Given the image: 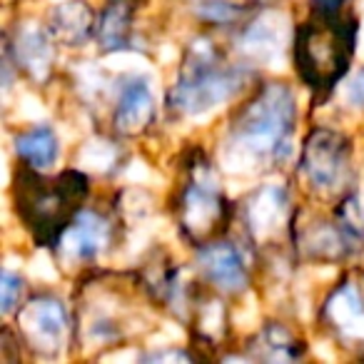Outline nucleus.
<instances>
[{"label": "nucleus", "instance_id": "0eeeda50", "mask_svg": "<svg viewBox=\"0 0 364 364\" xmlns=\"http://www.w3.org/2000/svg\"><path fill=\"white\" fill-rule=\"evenodd\" d=\"M65 332L68 312L58 297H36L18 312V334L36 349H55Z\"/></svg>", "mask_w": 364, "mask_h": 364}, {"label": "nucleus", "instance_id": "1a4fd4ad", "mask_svg": "<svg viewBox=\"0 0 364 364\" xmlns=\"http://www.w3.org/2000/svg\"><path fill=\"white\" fill-rule=\"evenodd\" d=\"M198 259L205 277L218 289H223V292H240L247 284V264H245L242 252L232 242L215 240V242L200 247Z\"/></svg>", "mask_w": 364, "mask_h": 364}, {"label": "nucleus", "instance_id": "4468645a", "mask_svg": "<svg viewBox=\"0 0 364 364\" xmlns=\"http://www.w3.org/2000/svg\"><path fill=\"white\" fill-rule=\"evenodd\" d=\"M16 152L26 165L48 170L55 165L58 155H60V140H58L53 127L38 125L16 137Z\"/></svg>", "mask_w": 364, "mask_h": 364}, {"label": "nucleus", "instance_id": "423d86ee", "mask_svg": "<svg viewBox=\"0 0 364 364\" xmlns=\"http://www.w3.org/2000/svg\"><path fill=\"white\" fill-rule=\"evenodd\" d=\"M349 155H352V145L342 132L329 130V127H314L304 137L299 172L312 190L332 193L347 177Z\"/></svg>", "mask_w": 364, "mask_h": 364}, {"label": "nucleus", "instance_id": "6ab92c4d", "mask_svg": "<svg viewBox=\"0 0 364 364\" xmlns=\"http://www.w3.org/2000/svg\"><path fill=\"white\" fill-rule=\"evenodd\" d=\"M23 292H26V279L21 274L11 272V269H6L3 277H0V309H3V314L16 312L23 299Z\"/></svg>", "mask_w": 364, "mask_h": 364}, {"label": "nucleus", "instance_id": "f3484780", "mask_svg": "<svg viewBox=\"0 0 364 364\" xmlns=\"http://www.w3.org/2000/svg\"><path fill=\"white\" fill-rule=\"evenodd\" d=\"M16 60H18V65L36 73V75L43 68L50 65V43H48V36L41 28H26V31L18 36Z\"/></svg>", "mask_w": 364, "mask_h": 364}, {"label": "nucleus", "instance_id": "39448f33", "mask_svg": "<svg viewBox=\"0 0 364 364\" xmlns=\"http://www.w3.org/2000/svg\"><path fill=\"white\" fill-rule=\"evenodd\" d=\"M230 223V203L225 200L223 188L208 162H198L190 170L188 180L177 200V228L185 240L195 247L220 240Z\"/></svg>", "mask_w": 364, "mask_h": 364}, {"label": "nucleus", "instance_id": "dca6fc26", "mask_svg": "<svg viewBox=\"0 0 364 364\" xmlns=\"http://www.w3.org/2000/svg\"><path fill=\"white\" fill-rule=\"evenodd\" d=\"M257 347L262 349L259 357L264 359H297L302 357L304 352V342L297 339L292 332H289L284 324H267L262 332L257 334Z\"/></svg>", "mask_w": 364, "mask_h": 364}, {"label": "nucleus", "instance_id": "a211bd4d", "mask_svg": "<svg viewBox=\"0 0 364 364\" xmlns=\"http://www.w3.org/2000/svg\"><path fill=\"white\" fill-rule=\"evenodd\" d=\"M198 16L203 21L213 23V26H228V23L240 21L242 8L237 3H232V0H200Z\"/></svg>", "mask_w": 364, "mask_h": 364}, {"label": "nucleus", "instance_id": "7ed1b4c3", "mask_svg": "<svg viewBox=\"0 0 364 364\" xmlns=\"http://www.w3.org/2000/svg\"><path fill=\"white\" fill-rule=\"evenodd\" d=\"M247 70L230 63L213 43L200 41L185 55L177 80L167 95L170 110L180 115H203L242 90Z\"/></svg>", "mask_w": 364, "mask_h": 364}, {"label": "nucleus", "instance_id": "20e7f679", "mask_svg": "<svg viewBox=\"0 0 364 364\" xmlns=\"http://www.w3.org/2000/svg\"><path fill=\"white\" fill-rule=\"evenodd\" d=\"M297 122L294 92L282 82H267L240 107L232 125V142L259 162H277L289 150Z\"/></svg>", "mask_w": 364, "mask_h": 364}, {"label": "nucleus", "instance_id": "6e6552de", "mask_svg": "<svg viewBox=\"0 0 364 364\" xmlns=\"http://www.w3.org/2000/svg\"><path fill=\"white\" fill-rule=\"evenodd\" d=\"M324 322L337 337L364 342V279L342 282L324 302Z\"/></svg>", "mask_w": 364, "mask_h": 364}, {"label": "nucleus", "instance_id": "9b49d317", "mask_svg": "<svg viewBox=\"0 0 364 364\" xmlns=\"http://www.w3.org/2000/svg\"><path fill=\"white\" fill-rule=\"evenodd\" d=\"M97 18L92 8L85 0H68L60 3L50 11L48 18V31L55 41H60L68 48L85 46L92 36H95Z\"/></svg>", "mask_w": 364, "mask_h": 364}, {"label": "nucleus", "instance_id": "aec40b11", "mask_svg": "<svg viewBox=\"0 0 364 364\" xmlns=\"http://www.w3.org/2000/svg\"><path fill=\"white\" fill-rule=\"evenodd\" d=\"M349 100H352V105L364 110V68L357 73V77H354L352 85H349Z\"/></svg>", "mask_w": 364, "mask_h": 364}, {"label": "nucleus", "instance_id": "2eb2a0df", "mask_svg": "<svg viewBox=\"0 0 364 364\" xmlns=\"http://www.w3.org/2000/svg\"><path fill=\"white\" fill-rule=\"evenodd\" d=\"M284 208H287V195L279 188H264L257 193L252 208H250V225L259 235H269L277 223L284 220Z\"/></svg>", "mask_w": 364, "mask_h": 364}, {"label": "nucleus", "instance_id": "9d476101", "mask_svg": "<svg viewBox=\"0 0 364 364\" xmlns=\"http://www.w3.org/2000/svg\"><path fill=\"white\" fill-rule=\"evenodd\" d=\"M152 115H155V97H152L150 82L140 75L125 80V85L120 87L115 115H112L115 130L125 137H137L152 122Z\"/></svg>", "mask_w": 364, "mask_h": 364}, {"label": "nucleus", "instance_id": "412c9836", "mask_svg": "<svg viewBox=\"0 0 364 364\" xmlns=\"http://www.w3.org/2000/svg\"><path fill=\"white\" fill-rule=\"evenodd\" d=\"M314 6H319V8H344V3L347 0H312Z\"/></svg>", "mask_w": 364, "mask_h": 364}, {"label": "nucleus", "instance_id": "f257e3e1", "mask_svg": "<svg viewBox=\"0 0 364 364\" xmlns=\"http://www.w3.org/2000/svg\"><path fill=\"white\" fill-rule=\"evenodd\" d=\"M90 193V180L80 170H63L60 175H43L38 167L23 165L13 185L16 213L36 245L55 247Z\"/></svg>", "mask_w": 364, "mask_h": 364}, {"label": "nucleus", "instance_id": "f03ea898", "mask_svg": "<svg viewBox=\"0 0 364 364\" xmlns=\"http://www.w3.org/2000/svg\"><path fill=\"white\" fill-rule=\"evenodd\" d=\"M357 18L344 8H319L294 31V70L314 95L327 97L347 75L357 50Z\"/></svg>", "mask_w": 364, "mask_h": 364}, {"label": "nucleus", "instance_id": "f8f14e48", "mask_svg": "<svg viewBox=\"0 0 364 364\" xmlns=\"http://www.w3.org/2000/svg\"><path fill=\"white\" fill-rule=\"evenodd\" d=\"M63 240L70 245L73 257L92 259L105 250L107 242H110V225H107V220L102 218V215L85 210V213L77 215L75 223L68 228V232L63 235Z\"/></svg>", "mask_w": 364, "mask_h": 364}, {"label": "nucleus", "instance_id": "ddd939ff", "mask_svg": "<svg viewBox=\"0 0 364 364\" xmlns=\"http://www.w3.org/2000/svg\"><path fill=\"white\" fill-rule=\"evenodd\" d=\"M132 33V3L130 0H107L97 16L95 38L105 53L122 50L130 43Z\"/></svg>", "mask_w": 364, "mask_h": 364}]
</instances>
